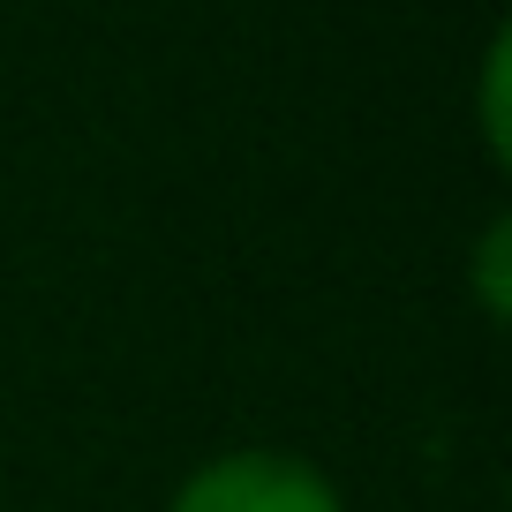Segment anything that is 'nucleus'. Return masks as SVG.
<instances>
[{
    "label": "nucleus",
    "instance_id": "1",
    "mask_svg": "<svg viewBox=\"0 0 512 512\" xmlns=\"http://www.w3.org/2000/svg\"><path fill=\"white\" fill-rule=\"evenodd\" d=\"M166 512H347V490L309 452L287 445H226L174 482Z\"/></svg>",
    "mask_w": 512,
    "mask_h": 512
},
{
    "label": "nucleus",
    "instance_id": "2",
    "mask_svg": "<svg viewBox=\"0 0 512 512\" xmlns=\"http://www.w3.org/2000/svg\"><path fill=\"white\" fill-rule=\"evenodd\" d=\"M475 136H482V159L505 174L512 166V31H490L475 68Z\"/></svg>",
    "mask_w": 512,
    "mask_h": 512
},
{
    "label": "nucleus",
    "instance_id": "3",
    "mask_svg": "<svg viewBox=\"0 0 512 512\" xmlns=\"http://www.w3.org/2000/svg\"><path fill=\"white\" fill-rule=\"evenodd\" d=\"M467 294H475L482 324H505L512 317V211H490L467 249Z\"/></svg>",
    "mask_w": 512,
    "mask_h": 512
}]
</instances>
